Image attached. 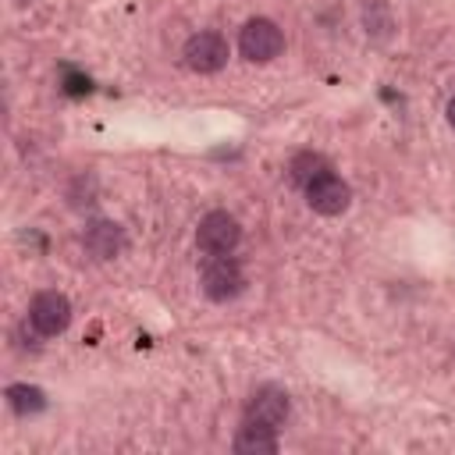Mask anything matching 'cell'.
Segmentation results:
<instances>
[{
  "instance_id": "cell-7",
  "label": "cell",
  "mask_w": 455,
  "mask_h": 455,
  "mask_svg": "<svg viewBox=\"0 0 455 455\" xmlns=\"http://www.w3.org/2000/svg\"><path fill=\"white\" fill-rule=\"evenodd\" d=\"M82 245L92 259H117L124 252L128 238H124V228L114 220H89L82 231Z\"/></svg>"
},
{
  "instance_id": "cell-9",
  "label": "cell",
  "mask_w": 455,
  "mask_h": 455,
  "mask_svg": "<svg viewBox=\"0 0 455 455\" xmlns=\"http://www.w3.org/2000/svg\"><path fill=\"white\" fill-rule=\"evenodd\" d=\"M235 451L238 455H274L277 451V427H267L259 419H242L235 434Z\"/></svg>"
},
{
  "instance_id": "cell-6",
  "label": "cell",
  "mask_w": 455,
  "mask_h": 455,
  "mask_svg": "<svg viewBox=\"0 0 455 455\" xmlns=\"http://www.w3.org/2000/svg\"><path fill=\"white\" fill-rule=\"evenodd\" d=\"M185 64L196 71V75H213L228 64V43L220 32H196L188 43H185Z\"/></svg>"
},
{
  "instance_id": "cell-8",
  "label": "cell",
  "mask_w": 455,
  "mask_h": 455,
  "mask_svg": "<svg viewBox=\"0 0 455 455\" xmlns=\"http://www.w3.org/2000/svg\"><path fill=\"white\" fill-rule=\"evenodd\" d=\"M288 412H291V402H288V395H284L281 387H274V384L256 387L252 398H249V405H245V416H249V419H259V423L277 427V430L284 427Z\"/></svg>"
},
{
  "instance_id": "cell-3",
  "label": "cell",
  "mask_w": 455,
  "mask_h": 455,
  "mask_svg": "<svg viewBox=\"0 0 455 455\" xmlns=\"http://www.w3.org/2000/svg\"><path fill=\"white\" fill-rule=\"evenodd\" d=\"M238 50L252 64H267L284 50V32L270 18H249L238 32Z\"/></svg>"
},
{
  "instance_id": "cell-1",
  "label": "cell",
  "mask_w": 455,
  "mask_h": 455,
  "mask_svg": "<svg viewBox=\"0 0 455 455\" xmlns=\"http://www.w3.org/2000/svg\"><path fill=\"white\" fill-rule=\"evenodd\" d=\"M199 288L210 302H231L245 291V274L231 256H206L199 267Z\"/></svg>"
},
{
  "instance_id": "cell-11",
  "label": "cell",
  "mask_w": 455,
  "mask_h": 455,
  "mask_svg": "<svg viewBox=\"0 0 455 455\" xmlns=\"http://www.w3.org/2000/svg\"><path fill=\"white\" fill-rule=\"evenodd\" d=\"M323 171H331L327 167V160L320 156V153H299V156H291V164H288V178L299 185V188H306L313 178H320Z\"/></svg>"
},
{
  "instance_id": "cell-12",
  "label": "cell",
  "mask_w": 455,
  "mask_h": 455,
  "mask_svg": "<svg viewBox=\"0 0 455 455\" xmlns=\"http://www.w3.org/2000/svg\"><path fill=\"white\" fill-rule=\"evenodd\" d=\"M444 114H448V124H451V128H455V96H451V100H448V110H444Z\"/></svg>"
},
{
  "instance_id": "cell-2",
  "label": "cell",
  "mask_w": 455,
  "mask_h": 455,
  "mask_svg": "<svg viewBox=\"0 0 455 455\" xmlns=\"http://www.w3.org/2000/svg\"><path fill=\"white\" fill-rule=\"evenodd\" d=\"M242 242V224L228 210H210L196 228V245L203 256H231Z\"/></svg>"
},
{
  "instance_id": "cell-5",
  "label": "cell",
  "mask_w": 455,
  "mask_h": 455,
  "mask_svg": "<svg viewBox=\"0 0 455 455\" xmlns=\"http://www.w3.org/2000/svg\"><path fill=\"white\" fill-rule=\"evenodd\" d=\"M302 192H306L309 210L320 213V217H338V213H345L348 203H352V188H348L338 174H331V171H323L320 178H313Z\"/></svg>"
},
{
  "instance_id": "cell-4",
  "label": "cell",
  "mask_w": 455,
  "mask_h": 455,
  "mask_svg": "<svg viewBox=\"0 0 455 455\" xmlns=\"http://www.w3.org/2000/svg\"><path fill=\"white\" fill-rule=\"evenodd\" d=\"M28 323L39 338H57L68 331L71 323V302L68 295L60 291H39L32 302H28Z\"/></svg>"
},
{
  "instance_id": "cell-10",
  "label": "cell",
  "mask_w": 455,
  "mask_h": 455,
  "mask_svg": "<svg viewBox=\"0 0 455 455\" xmlns=\"http://www.w3.org/2000/svg\"><path fill=\"white\" fill-rule=\"evenodd\" d=\"M4 395H7V405H11L14 416H36V412L46 409V395L32 384H11Z\"/></svg>"
}]
</instances>
